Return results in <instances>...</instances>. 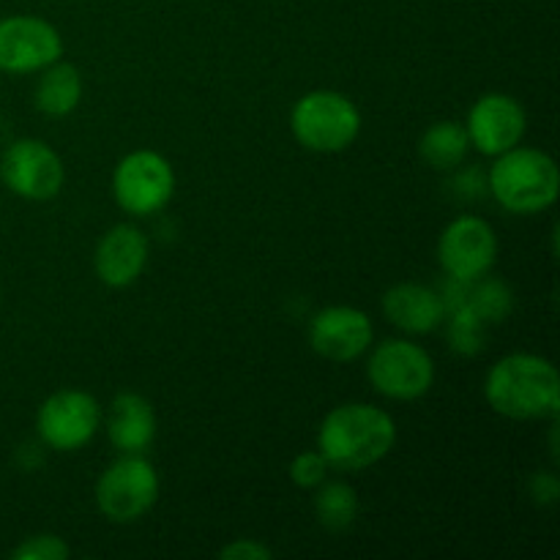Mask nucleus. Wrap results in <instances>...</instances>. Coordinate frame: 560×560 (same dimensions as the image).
Masks as SVG:
<instances>
[{
	"label": "nucleus",
	"mask_w": 560,
	"mask_h": 560,
	"mask_svg": "<svg viewBox=\"0 0 560 560\" xmlns=\"http://www.w3.org/2000/svg\"><path fill=\"white\" fill-rule=\"evenodd\" d=\"M487 405L514 421L556 419L560 408V377L552 361L536 353L503 355L485 381Z\"/></svg>",
	"instance_id": "nucleus-1"
},
{
	"label": "nucleus",
	"mask_w": 560,
	"mask_h": 560,
	"mask_svg": "<svg viewBox=\"0 0 560 560\" xmlns=\"http://www.w3.org/2000/svg\"><path fill=\"white\" fill-rule=\"evenodd\" d=\"M397 443V424L383 408L364 402L339 405L323 419L317 432V452L328 468L353 470L381 463Z\"/></svg>",
	"instance_id": "nucleus-2"
},
{
	"label": "nucleus",
	"mask_w": 560,
	"mask_h": 560,
	"mask_svg": "<svg viewBox=\"0 0 560 560\" xmlns=\"http://www.w3.org/2000/svg\"><path fill=\"white\" fill-rule=\"evenodd\" d=\"M487 186L509 213L534 217L556 206L560 173L550 153L539 148L514 145L495 156V164L487 175Z\"/></svg>",
	"instance_id": "nucleus-3"
},
{
	"label": "nucleus",
	"mask_w": 560,
	"mask_h": 560,
	"mask_svg": "<svg viewBox=\"0 0 560 560\" xmlns=\"http://www.w3.org/2000/svg\"><path fill=\"white\" fill-rule=\"evenodd\" d=\"M290 129L306 151L339 153L359 137L361 113L345 93L312 91L295 102Z\"/></svg>",
	"instance_id": "nucleus-4"
},
{
	"label": "nucleus",
	"mask_w": 560,
	"mask_h": 560,
	"mask_svg": "<svg viewBox=\"0 0 560 560\" xmlns=\"http://www.w3.org/2000/svg\"><path fill=\"white\" fill-rule=\"evenodd\" d=\"M156 498V468L140 454H124L96 481V506L109 523H137L151 512Z\"/></svg>",
	"instance_id": "nucleus-5"
},
{
	"label": "nucleus",
	"mask_w": 560,
	"mask_h": 560,
	"mask_svg": "<svg viewBox=\"0 0 560 560\" xmlns=\"http://www.w3.org/2000/svg\"><path fill=\"white\" fill-rule=\"evenodd\" d=\"M372 388L388 399L410 402L424 397L435 383V361L421 345L408 339H386L366 361Z\"/></svg>",
	"instance_id": "nucleus-6"
},
{
	"label": "nucleus",
	"mask_w": 560,
	"mask_h": 560,
	"mask_svg": "<svg viewBox=\"0 0 560 560\" xmlns=\"http://www.w3.org/2000/svg\"><path fill=\"white\" fill-rule=\"evenodd\" d=\"M175 191L173 164L156 151H135L118 162L113 173L115 202L131 217L162 211Z\"/></svg>",
	"instance_id": "nucleus-7"
},
{
	"label": "nucleus",
	"mask_w": 560,
	"mask_h": 560,
	"mask_svg": "<svg viewBox=\"0 0 560 560\" xmlns=\"http://www.w3.org/2000/svg\"><path fill=\"white\" fill-rule=\"evenodd\" d=\"M438 260L446 277L470 284L487 277L498 260V235L481 217H459L441 233Z\"/></svg>",
	"instance_id": "nucleus-8"
},
{
	"label": "nucleus",
	"mask_w": 560,
	"mask_h": 560,
	"mask_svg": "<svg viewBox=\"0 0 560 560\" xmlns=\"http://www.w3.org/2000/svg\"><path fill=\"white\" fill-rule=\"evenodd\" d=\"M102 424L98 402L88 392L63 388L49 394L42 402L36 416V430L44 446L55 452H77L88 446Z\"/></svg>",
	"instance_id": "nucleus-9"
},
{
	"label": "nucleus",
	"mask_w": 560,
	"mask_h": 560,
	"mask_svg": "<svg viewBox=\"0 0 560 560\" xmlns=\"http://www.w3.org/2000/svg\"><path fill=\"white\" fill-rule=\"evenodd\" d=\"M63 162L42 140H16L0 156V180L25 200H52L63 189Z\"/></svg>",
	"instance_id": "nucleus-10"
},
{
	"label": "nucleus",
	"mask_w": 560,
	"mask_h": 560,
	"mask_svg": "<svg viewBox=\"0 0 560 560\" xmlns=\"http://www.w3.org/2000/svg\"><path fill=\"white\" fill-rule=\"evenodd\" d=\"M63 55V38L52 22L31 14L0 20V71L31 74L47 69Z\"/></svg>",
	"instance_id": "nucleus-11"
},
{
	"label": "nucleus",
	"mask_w": 560,
	"mask_h": 560,
	"mask_svg": "<svg viewBox=\"0 0 560 560\" xmlns=\"http://www.w3.org/2000/svg\"><path fill=\"white\" fill-rule=\"evenodd\" d=\"M523 104L509 93H485L479 102L470 107L465 131H468L470 145L485 156H501L509 148L520 145L525 135Z\"/></svg>",
	"instance_id": "nucleus-12"
},
{
	"label": "nucleus",
	"mask_w": 560,
	"mask_h": 560,
	"mask_svg": "<svg viewBox=\"0 0 560 560\" xmlns=\"http://www.w3.org/2000/svg\"><path fill=\"white\" fill-rule=\"evenodd\" d=\"M372 339V320L353 306H326L310 323V348L334 364L361 359L370 350Z\"/></svg>",
	"instance_id": "nucleus-13"
},
{
	"label": "nucleus",
	"mask_w": 560,
	"mask_h": 560,
	"mask_svg": "<svg viewBox=\"0 0 560 560\" xmlns=\"http://www.w3.org/2000/svg\"><path fill=\"white\" fill-rule=\"evenodd\" d=\"M148 262V238L135 224H115L98 241L93 268L107 288H129L140 279Z\"/></svg>",
	"instance_id": "nucleus-14"
},
{
	"label": "nucleus",
	"mask_w": 560,
	"mask_h": 560,
	"mask_svg": "<svg viewBox=\"0 0 560 560\" xmlns=\"http://www.w3.org/2000/svg\"><path fill=\"white\" fill-rule=\"evenodd\" d=\"M383 315L405 334H430L446 320V301L427 284L399 282L383 295Z\"/></svg>",
	"instance_id": "nucleus-15"
},
{
	"label": "nucleus",
	"mask_w": 560,
	"mask_h": 560,
	"mask_svg": "<svg viewBox=\"0 0 560 560\" xmlns=\"http://www.w3.org/2000/svg\"><path fill=\"white\" fill-rule=\"evenodd\" d=\"M107 438L120 454H142L156 438V416L151 402L135 392H124L109 402Z\"/></svg>",
	"instance_id": "nucleus-16"
},
{
	"label": "nucleus",
	"mask_w": 560,
	"mask_h": 560,
	"mask_svg": "<svg viewBox=\"0 0 560 560\" xmlns=\"http://www.w3.org/2000/svg\"><path fill=\"white\" fill-rule=\"evenodd\" d=\"M36 107L49 118H66L77 109L82 98V77L77 66L55 60L44 69L36 85Z\"/></svg>",
	"instance_id": "nucleus-17"
},
{
	"label": "nucleus",
	"mask_w": 560,
	"mask_h": 560,
	"mask_svg": "<svg viewBox=\"0 0 560 560\" xmlns=\"http://www.w3.org/2000/svg\"><path fill=\"white\" fill-rule=\"evenodd\" d=\"M468 131L457 120H441V124L430 126L419 140V156L441 173L457 170L468 156Z\"/></svg>",
	"instance_id": "nucleus-18"
},
{
	"label": "nucleus",
	"mask_w": 560,
	"mask_h": 560,
	"mask_svg": "<svg viewBox=\"0 0 560 560\" xmlns=\"http://www.w3.org/2000/svg\"><path fill=\"white\" fill-rule=\"evenodd\" d=\"M315 514L323 528L334 530V534L348 530L359 517V495L345 481H328L317 490Z\"/></svg>",
	"instance_id": "nucleus-19"
},
{
	"label": "nucleus",
	"mask_w": 560,
	"mask_h": 560,
	"mask_svg": "<svg viewBox=\"0 0 560 560\" xmlns=\"http://www.w3.org/2000/svg\"><path fill=\"white\" fill-rule=\"evenodd\" d=\"M474 290L468 293V299L463 304H468L476 315L481 317L485 323H503L509 315H512L514 306V295L509 290L506 282L501 279H476Z\"/></svg>",
	"instance_id": "nucleus-20"
},
{
	"label": "nucleus",
	"mask_w": 560,
	"mask_h": 560,
	"mask_svg": "<svg viewBox=\"0 0 560 560\" xmlns=\"http://www.w3.org/2000/svg\"><path fill=\"white\" fill-rule=\"evenodd\" d=\"M487 323L470 310L468 304H459L454 312L452 323H448V345L457 350L459 355H476L485 350V334Z\"/></svg>",
	"instance_id": "nucleus-21"
},
{
	"label": "nucleus",
	"mask_w": 560,
	"mask_h": 560,
	"mask_svg": "<svg viewBox=\"0 0 560 560\" xmlns=\"http://www.w3.org/2000/svg\"><path fill=\"white\" fill-rule=\"evenodd\" d=\"M71 556L69 545L55 534H38L22 541L11 558L14 560H66Z\"/></svg>",
	"instance_id": "nucleus-22"
},
{
	"label": "nucleus",
	"mask_w": 560,
	"mask_h": 560,
	"mask_svg": "<svg viewBox=\"0 0 560 560\" xmlns=\"http://www.w3.org/2000/svg\"><path fill=\"white\" fill-rule=\"evenodd\" d=\"M328 463L323 459L320 452H301L299 457L290 463V481L301 490H315L326 481Z\"/></svg>",
	"instance_id": "nucleus-23"
},
{
	"label": "nucleus",
	"mask_w": 560,
	"mask_h": 560,
	"mask_svg": "<svg viewBox=\"0 0 560 560\" xmlns=\"http://www.w3.org/2000/svg\"><path fill=\"white\" fill-rule=\"evenodd\" d=\"M222 560H271V550L262 541L255 539H235L219 550Z\"/></svg>",
	"instance_id": "nucleus-24"
},
{
	"label": "nucleus",
	"mask_w": 560,
	"mask_h": 560,
	"mask_svg": "<svg viewBox=\"0 0 560 560\" xmlns=\"http://www.w3.org/2000/svg\"><path fill=\"white\" fill-rule=\"evenodd\" d=\"M530 492L539 503H552L558 498V481L552 476L539 474L534 481H530Z\"/></svg>",
	"instance_id": "nucleus-25"
}]
</instances>
